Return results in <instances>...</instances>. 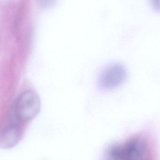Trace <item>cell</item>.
Here are the masks:
<instances>
[{"label": "cell", "instance_id": "obj_1", "mask_svg": "<svg viewBox=\"0 0 160 160\" xmlns=\"http://www.w3.org/2000/svg\"><path fill=\"white\" fill-rule=\"evenodd\" d=\"M113 149V160H158L156 139L147 130L133 135Z\"/></svg>", "mask_w": 160, "mask_h": 160}, {"label": "cell", "instance_id": "obj_2", "mask_svg": "<svg viewBox=\"0 0 160 160\" xmlns=\"http://www.w3.org/2000/svg\"><path fill=\"white\" fill-rule=\"evenodd\" d=\"M40 109V100L36 93L31 90L25 91L17 101L16 115L19 121L27 122L34 118Z\"/></svg>", "mask_w": 160, "mask_h": 160}, {"label": "cell", "instance_id": "obj_3", "mask_svg": "<svg viewBox=\"0 0 160 160\" xmlns=\"http://www.w3.org/2000/svg\"><path fill=\"white\" fill-rule=\"evenodd\" d=\"M128 76L127 69L120 64H114L103 70L100 78V82L106 89H113L124 83Z\"/></svg>", "mask_w": 160, "mask_h": 160}, {"label": "cell", "instance_id": "obj_4", "mask_svg": "<svg viewBox=\"0 0 160 160\" xmlns=\"http://www.w3.org/2000/svg\"><path fill=\"white\" fill-rule=\"evenodd\" d=\"M22 131L16 124H12L5 128L0 133V147L10 148L20 141Z\"/></svg>", "mask_w": 160, "mask_h": 160}, {"label": "cell", "instance_id": "obj_5", "mask_svg": "<svg viewBox=\"0 0 160 160\" xmlns=\"http://www.w3.org/2000/svg\"><path fill=\"white\" fill-rule=\"evenodd\" d=\"M55 0H38L39 4L44 8L50 7L51 6Z\"/></svg>", "mask_w": 160, "mask_h": 160}, {"label": "cell", "instance_id": "obj_6", "mask_svg": "<svg viewBox=\"0 0 160 160\" xmlns=\"http://www.w3.org/2000/svg\"><path fill=\"white\" fill-rule=\"evenodd\" d=\"M150 2L154 10L160 12V0H150Z\"/></svg>", "mask_w": 160, "mask_h": 160}]
</instances>
